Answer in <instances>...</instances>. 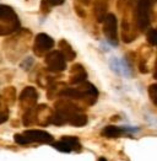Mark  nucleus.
I'll return each mask as SVG.
<instances>
[{"mask_svg":"<svg viewBox=\"0 0 157 161\" xmlns=\"http://www.w3.org/2000/svg\"><path fill=\"white\" fill-rule=\"evenodd\" d=\"M31 38L32 33L26 28H20L15 33L10 35V37L6 38L3 43L8 59L11 62H16L19 58H21L28 51Z\"/></svg>","mask_w":157,"mask_h":161,"instance_id":"nucleus-1","label":"nucleus"},{"mask_svg":"<svg viewBox=\"0 0 157 161\" xmlns=\"http://www.w3.org/2000/svg\"><path fill=\"white\" fill-rule=\"evenodd\" d=\"M154 1L155 0H136L135 4H133V22L140 32H146L150 28Z\"/></svg>","mask_w":157,"mask_h":161,"instance_id":"nucleus-2","label":"nucleus"},{"mask_svg":"<svg viewBox=\"0 0 157 161\" xmlns=\"http://www.w3.org/2000/svg\"><path fill=\"white\" fill-rule=\"evenodd\" d=\"M53 113H54V111L51 107H48L47 105H44V103L36 105L33 108L28 109L24 113L22 123L25 127H31V125L47 127L51 124Z\"/></svg>","mask_w":157,"mask_h":161,"instance_id":"nucleus-3","label":"nucleus"},{"mask_svg":"<svg viewBox=\"0 0 157 161\" xmlns=\"http://www.w3.org/2000/svg\"><path fill=\"white\" fill-rule=\"evenodd\" d=\"M21 28V21L11 6L0 4V36H10Z\"/></svg>","mask_w":157,"mask_h":161,"instance_id":"nucleus-4","label":"nucleus"},{"mask_svg":"<svg viewBox=\"0 0 157 161\" xmlns=\"http://www.w3.org/2000/svg\"><path fill=\"white\" fill-rule=\"evenodd\" d=\"M14 140L19 145H28L31 143H39V144H52L54 138L46 130L41 129H30L24 133H17L14 135Z\"/></svg>","mask_w":157,"mask_h":161,"instance_id":"nucleus-5","label":"nucleus"},{"mask_svg":"<svg viewBox=\"0 0 157 161\" xmlns=\"http://www.w3.org/2000/svg\"><path fill=\"white\" fill-rule=\"evenodd\" d=\"M76 89L80 92V101L86 106H93L98 100V90L91 82L84 81L76 85Z\"/></svg>","mask_w":157,"mask_h":161,"instance_id":"nucleus-6","label":"nucleus"},{"mask_svg":"<svg viewBox=\"0 0 157 161\" xmlns=\"http://www.w3.org/2000/svg\"><path fill=\"white\" fill-rule=\"evenodd\" d=\"M103 33L112 46H118V20L114 14H107L103 20Z\"/></svg>","mask_w":157,"mask_h":161,"instance_id":"nucleus-7","label":"nucleus"},{"mask_svg":"<svg viewBox=\"0 0 157 161\" xmlns=\"http://www.w3.org/2000/svg\"><path fill=\"white\" fill-rule=\"evenodd\" d=\"M54 47V40L47 33H38L33 43V53L37 57H46Z\"/></svg>","mask_w":157,"mask_h":161,"instance_id":"nucleus-8","label":"nucleus"},{"mask_svg":"<svg viewBox=\"0 0 157 161\" xmlns=\"http://www.w3.org/2000/svg\"><path fill=\"white\" fill-rule=\"evenodd\" d=\"M44 63L51 73H62L66 69V60L59 51H53L46 55Z\"/></svg>","mask_w":157,"mask_h":161,"instance_id":"nucleus-9","label":"nucleus"},{"mask_svg":"<svg viewBox=\"0 0 157 161\" xmlns=\"http://www.w3.org/2000/svg\"><path fill=\"white\" fill-rule=\"evenodd\" d=\"M19 101H20V108L24 112L33 108L37 105V101H38V92H37V90L33 86L25 87L21 91L20 96H19Z\"/></svg>","mask_w":157,"mask_h":161,"instance_id":"nucleus-10","label":"nucleus"},{"mask_svg":"<svg viewBox=\"0 0 157 161\" xmlns=\"http://www.w3.org/2000/svg\"><path fill=\"white\" fill-rule=\"evenodd\" d=\"M55 112H63V113H75V112H84V107L78 106L76 102L69 98H60L54 105Z\"/></svg>","mask_w":157,"mask_h":161,"instance_id":"nucleus-11","label":"nucleus"},{"mask_svg":"<svg viewBox=\"0 0 157 161\" xmlns=\"http://www.w3.org/2000/svg\"><path fill=\"white\" fill-rule=\"evenodd\" d=\"M138 37V30L134 25V22L129 19L124 17L122 22V38L124 43H130Z\"/></svg>","mask_w":157,"mask_h":161,"instance_id":"nucleus-12","label":"nucleus"},{"mask_svg":"<svg viewBox=\"0 0 157 161\" xmlns=\"http://www.w3.org/2000/svg\"><path fill=\"white\" fill-rule=\"evenodd\" d=\"M86 79H87V73L81 64H74L70 68V79H69L70 85H78L86 81Z\"/></svg>","mask_w":157,"mask_h":161,"instance_id":"nucleus-13","label":"nucleus"},{"mask_svg":"<svg viewBox=\"0 0 157 161\" xmlns=\"http://www.w3.org/2000/svg\"><path fill=\"white\" fill-rule=\"evenodd\" d=\"M93 14L98 22H103L108 14V1L107 0H96L93 4Z\"/></svg>","mask_w":157,"mask_h":161,"instance_id":"nucleus-14","label":"nucleus"},{"mask_svg":"<svg viewBox=\"0 0 157 161\" xmlns=\"http://www.w3.org/2000/svg\"><path fill=\"white\" fill-rule=\"evenodd\" d=\"M59 52L63 54L66 62H73L76 58V52L73 49L71 44L65 40L59 41Z\"/></svg>","mask_w":157,"mask_h":161,"instance_id":"nucleus-15","label":"nucleus"},{"mask_svg":"<svg viewBox=\"0 0 157 161\" xmlns=\"http://www.w3.org/2000/svg\"><path fill=\"white\" fill-rule=\"evenodd\" d=\"M66 87V85L64 82H57L54 80L53 82H51L48 85V91H47V97L49 100H53L57 96H60L62 91Z\"/></svg>","mask_w":157,"mask_h":161,"instance_id":"nucleus-16","label":"nucleus"},{"mask_svg":"<svg viewBox=\"0 0 157 161\" xmlns=\"http://www.w3.org/2000/svg\"><path fill=\"white\" fill-rule=\"evenodd\" d=\"M125 132H127V129L117 127V125H107L102 130V135L106 136V138L113 139V138H119L123 134H125Z\"/></svg>","mask_w":157,"mask_h":161,"instance_id":"nucleus-17","label":"nucleus"},{"mask_svg":"<svg viewBox=\"0 0 157 161\" xmlns=\"http://www.w3.org/2000/svg\"><path fill=\"white\" fill-rule=\"evenodd\" d=\"M1 100L6 103V106H13L15 103V100H16V90L13 86H9L6 87L4 91H3V95H1Z\"/></svg>","mask_w":157,"mask_h":161,"instance_id":"nucleus-18","label":"nucleus"},{"mask_svg":"<svg viewBox=\"0 0 157 161\" xmlns=\"http://www.w3.org/2000/svg\"><path fill=\"white\" fill-rule=\"evenodd\" d=\"M52 74H54V73H52ZM52 74H51V71H49V70H48V71L42 70L41 73H38L37 82H38L42 87L48 86L51 82H53V81L55 80V75H52Z\"/></svg>","mask_w":157,"mask_h":161,"instance_id":"nucleus-19","label":"nucleus"},{"mask_svg":"<svg viewBox=\"0 0 157 161\" xmlns=\"http://www.w3.org/2000/svg\"><path fill=\"white\" fill-rule=\"evenodd\" d=\"M63 140H65L66 143L71 147L73 151H81V143L76 136H63Z\"/></svg>","mask_w":157,"mask_h":161,"instance_id":"nucleus-20","label":"nucleus"},{"mask_svg":"<svg viewBox=\"0 0 157 161\" xmlns=\"http://www.w3.org/2000/svg\"><path fill=\"white\" fill-rule=\"evenodd\" d=\"M52 145L57 149V150L62 151V153H71V151H73L71 147L66 143L65 140H63V139H60L59 142H53Z\"/></svg>","mask_w":157,"mask_h":161,"instance_id":"nucleus-21","label":"nucleus"},{"mask_svg":"<svg viewBox=\"0 0 157 161\" xmlns=\"http://www.w3.org/2000/svg\"><path fill=\"white\" fill-rule=\"evenodd\" d=\"M9 119V107L6 103L0 98V124L5 123Z\"/></svg>","mask_w":157,"mask_h":161,"instance_id":"nucleus-22","label":"nucleus"},{"mask_svg":"<svg viewBox=\"0 0 157 161\" xmlns=\"http://www.w3.org/2000/svg\"><path fill=\"white\" fill-rule=\"evenodd\" d=\"M146 40L149 42V44L151 47L156 46L157 43V31L155 28H149L147 30V33H146Z\"/></svg>","mask_w":157,"mask_h":161,"instance_id":"nucleus-23","label":"nucleus"},{"mask_svg":"<svg viewBox=\"0 0 157 161\" xmlns=\"http://www.w3.org/2000/svg\"><path fill=\"white\" fill-rule=\"evenodd\" d=\"M147 91H149V97H150V100H151L152 103L156 106L157 105V84H151V85L149 86Z\"/></svg>","mask_w":157,"mask_h":161,"instance_id":"nucleus-24","label":"nucleus"},{"mask_svg":"<svg viewBox=\"0 0 157 161\" xmlns=\"http://www.w3.org/2000/svg\"><path fill=\"white\" fill-rule=\"evenodd\" d=\"M129 5H131V0H118L117 1V8L119 11L125 10Z\"/></svg>","mask_w":157,"mask_h":161,"instance_id":"nucleus-25","label":"nucleus"},{"mask_svg":"<svg viewBox=\"0 0 157 161\" xmlns=\"http://www.w3.org/2000/svg\"><path fill=\"white\" fill-rule=\"evenodd\" d=\"M41 11L44 14V15H47V14L51 11V6H49V4L46 0H42L41 1Z\"/></svg>","mask_w":157,"mask_h":161,"instance_id":"nucleus-26","label":"nucleus"},{"mask_svg":"<svg viewBox=\"0 0 157 161\" xmlns=\"http://www.w3.org/2000/svg\"><path fill=\"white\" fill-rule=\"evenodd\" d=\"M46 1L49 4V6H59V5L64 4L65 0H46Z\"/></svg>","mask_w":157,"mask_h":161,"instance_id":"nucleus-27","label":"nucleus"},{"mask_svg":"<svg viewBox=\"0 0 157 161\" xmlns=\"http://www.w3.org/2000/svg\"><path fill=\"white\" fill-rule=\"evenodd\" d=\"M82 5H85V6H89L90 4H91V0H78Z\"/></svg>","mask_w":157,"mask_h":161,"instance_id":"nucleus-28","label":"nucleus"},{"mask_svg":"<svg viewBox=\"0 0 157 161\" xmlns=\"http://www.w3.org/2000/svg\"><path fill=\"white\" fill-rule=\"evenodd\" d=\"M98 161H108V160H107L106 158H100V159H98Z\"/></svg>","mask_w":157,"mask_h":161,"instance_id":"nucleus-29","label":"nucleus"}]
</instances>
